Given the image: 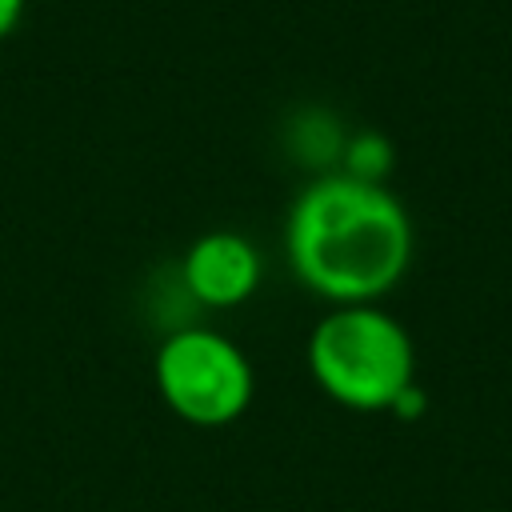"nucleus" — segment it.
<instances>
[{"instance_id":"f257e3e1","label":"nucleus","mask_w":512,"mask_h":512,"mask_svg":"<svg viewBox=\"0 0 512 512\" xmlns=\"http://www.w3.org/2000/svg\"><path fill=\"white\" fill-rule=\"evenodd\" d=\"M296 280L328 304H380L412 264V220L388 184L348 172L308 180L284 216Z\"/></svg>"},{"instance_id":"f03ea898","label":"nucleus","mask_w":512,"mask_h":512,"mask_svg":"<svg viewBox=\"0 0 512 512\" xmlns=\"http://www.w3.org/2000/svg\"><path fill=\"white\" fill-rule=\"evenodd\" d=\"M316 388L352 412H388L416 380L408 328L380 304H332L304 348Z\"/></svg>"},{"instance_id":"7ed1b4c3","label":"nucleus","mask_w":512,"mask_h":512,"mask_svg":"<svg viewBox=\"0 0 512 512\" xmlns=\"http://www.w3.org/2000/svg\"><path fill=\"white\" fill-rule=\"evenodd\" d=\"M160 400L196 428H224L240 420L256 396V372L236 340L212 328H176L156 348Z\"/></svg>"},{"instance_id":"20e7f679","label":"nucleus","mask_w":512,"mask_h":512,"mask_svg":"<svg viewBox=\"0 0 512 512\" xmlns=\"http://www.w3.org/2000/svg\"><path fill=\"white\" fill-rule=\"evenodd\" d=\"M260 276H264V260L256 244L228 228L196 236L180 260V284L204 308L244 304L260 288Z\"/></svg>"},{"instance_id":"39448f33","label":"nucleus","mask_w":512,"mask_h":512,"mask_svg":"<svg viewBox=\"0 0 512 512\" xmlns=\"http://www.w3.org/2000/svg\"><path fill=\"white\" fill-rule=\"evenodd\" d=\"M340 172H348L356 180H368V184H384L388 172H392V144H388V136L372 132V128L344 136Z\"/></svg>"},{"instance_id":"423d86ee","label":"nucleus","mask_w":512,"mask_h":512,"mask_svg":"<svg viewBox=\"0 0 512 512\" xmlns=\"http://www.w3.org/2000/svg\"><path fill=\"white\" fill-rule=\"evenodd\" d=\"M424 404H428V396H424V388L412 380V384L392 400V408H388V412H392L396 420H416V416H424Z\"/></svg>"},{"instance_id":"0eeeda50","label":"nucleus","mask_w":512,"mask_h":512,"mask_svg":"<svg viewBox=\"0 0 512 512\" xmlns=\"http://www.w3.org/2000/svg\"><path fill=\"white\" fill-rule=\"evenodd\" d=\"M24 8H28V0H0V40L16 32V24L24 20Z\"/></svg>"}]
</instances>
